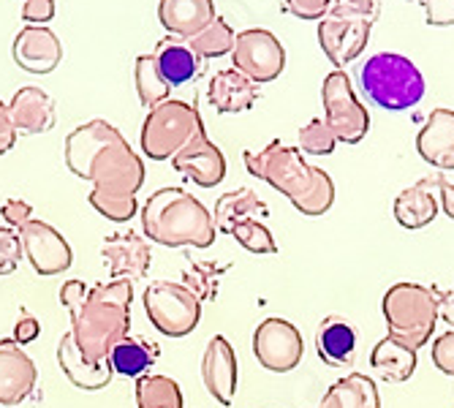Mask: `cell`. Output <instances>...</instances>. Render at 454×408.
Returning a JSON list of instances; mask_svg holds the SVG:
<instances>
[{
  "label": "cell",
  "mask_w": 454,
  "mask_h": 408,
  "mask_svg": "<svg viewBox=\"0 0 454 408\" xmlns=\"http://www.w3.org/2000/svg\"><path fill=\"white\" fill-rule=\"evenodd\" d=\"M356 346H359L356 330L343 316L333 313V316H326L318 324V330H316V351H318V359L324 365H329V367H348V365H354Z\"/></svg>",
  "instance_id": "24"
},
{
  "label": "cell",
  "mask_w": 454,
  "mask_h": 408,
  "mask_svg": "<svg viewBox=\"0 0 454 408\" xmlns=\"http://www.w3.org/2000/svg\"><path fill=\"white\" fill-rule=\"evenodd\" d=\"M231 63L239 74L254 79L256 85H267V82H275L283 74L286 50L275 33L264 27H251V30L237 33Z\"/></svg>",
  "instance_id": "10"
},
{
  "label": "cell",
  "mask_w": 454,
  "mask_h": 408,
  "mask_svg": "<svg viewBox=\"0 0 454 408\" xmlns=\"http://www.w3.org/2000/svg\"><path fill=\"white\" fill-rule=\"evenodd\" d=\"M60 302L71 313V335L93 362H106L112 349L131 333V280H109L85 286L68 280L60 289Z\"/></svg>",
  "instance_id": "2"
},
{
  "label": "cell",
  "mask_w": 454,
  "mask_h": 408,
  "mask_svg": "<svg viewBox=\"0 0 454 408\" xmlns=\"http://www.w3.org/2000/svg\"><path fill=\"white\" fill-rule=\"evenodd\" d=\"M22 20L27 25H47L55 20V0H25Z\"/></svg>",
  "instance_id": "44"
},
{
  "label": "cell",
  "mask_w": 454,
  "mask_h": 408,
  "mask_svg": "<svg viewBox=\"0 0 454 408\" xmlns=\"http://www.w3.org/2000/svg\"><path fill=\"white\" fill-rule=\"evenodd\" d=\"M215 4L213 0H160L158 4V20L169 30V35H177L183 41H191L215 20Z\"/></svg>",
  "instance_id": "23"
},
{
  "label": "cell",
  "mask_w": 454,
  "mask_h": 408,
  "mask_svg": "<svg viewBox=\"0 0 454 408\" xmlns=\"http://www.w3.org/2000/svg\"><path fill=\"white\" fill-rule=\"evenodd\" d=\"M438 316L454 330V292H441V308Z\"/></svg>",
  "instance_id": "48"
},
{
  "label": "cell",
  "mask_w": 454,
  "mask_h": 408,
  "mask_svg": "<svg viewBox=\"0 0 454 408\" xmlns=\"http://www.w3.org/2000/svg\"><path fill=\"white\" fill-rule=\"evenodd\" d=\"M245 169L254 177L280 191L302 216H324L335 204V183L321 167H313L297 147L280 139L270 142L262 153L245 150Z\"/></svg>",
  "instance_id": "3"
},
{
  "label": "cell",
  "mask_w": 454,
  "mask_h": 408,
  "mask_svg": "<svg viewBox=\"0 0 454 408\" xmlns=\"http://www.w3.org/2000/svg\"><path fill=\"white\" fill-rule=\"evenodd\" d=\"M38 371L14 338L0 341V405H20L35 389Z\"/></svg>",
  "instance_id": "18"
},
{
  "label": "cell",
  "mask_w": 454,
  "mask_h": 408,
  "mask_svg": "<svg viewBox=\"0 0 454 408\" xmlns=\"http://www.w3.org/2000/svg\"><path fill=\"white\" fill-rule=\"evenodd\" d=\"M134 85H137V96L142 101V106L150 112L153 106L163 104L169 98V82L160 76V68L155 63V55H139L137 66H134Z\"/></svg>",
  "instance_id": "32"
},
{
  "label": "cell",
  "mask_w": 454,
  "mask_h": 408,
  "mask_svg": "<svg viewBox=\"0 0 454 408\" xmlns=\"http://www.w3.org/2000/svg\"><path fill=\"white\" fill-rule=\"evenodd\" d=\"M335 145H338V139H335L333 129H329L326 120H321V117L310 120L308 126L300 129V147L308 155H333Z\"/></svg>",
  "instance_id": "35"
},
{
  "label": "cell",
  "mask_w": 454,
  "mask_h": 408,
  "mask_svg": "<svg viewBox=\"0 0 454 408\" xmlns=\"http://www.w3.org/2000/svg\"><path fill=\"white\" fill-rule=\"evenodd\" d=\"M0 218L6 221L9 229L22 231L33 221V208H30L25 199H6L4 208H0Z\"/></svg>",
  "instance_id": "42"
},
{
  "label": "cell",
  "mask_w": 454,
  "mask_h": 408,
  "mask_svg": "<svg viewBox=\"0 0 454 408\" xmlns=\"http://www.w3.org/2000/svg\"><path fill=\"white\" fill-rule=\"evenodd\" d=\"M142 229L163 248H210L215 221L204 204L183 188H160L142 204Z\"/></svg>",
  "instance_id": "4"
},
{
  "label": "cell",
  "mask_w": 454,
  "mask_h": 408,
  "mask_svg": "<svg viewBox=\"0 0 454 408\" xmlns=\"http://www.w3.org/2000/svg\"><path fill=\"white\" fill-rule=\"evenodd\" d=\"M433 365L443 376L454 379V330H449L433 341Z\"/></svg>",
  "instance_id": "41"
},
{
  "label": "cell",
  "mask_w": 454,
  "mask_h": 408,
  "mask_svg": "<svg viewBox=\"0 0 454 408\" xmlns=\"http://www.w3.org/2000/svg\"><path fill=\"white\" fill-rule=\"evenodd\" d=\"M370 33H373V22L370 20L326 14L318 22V44L329 63L343 71L351 60H356L364 52Z\"/></svg>",
  "instance_id": "12"
},
{
  "label": "cell",
  "mask_w": 454,
  "mask_h": 408,
  "mask_svg": "<svg viewBox=\"0 0 454 408\" xmlns=\"http://www.w3.org/2000/svg\"><path fill=\"white\" fill-rule=\"evenodd\" d=\"M218 272L213 270V264H196V267H191L188 272H185V283L183 286H188V289L199 297V300H213L218 292V286H215V278Z\"/></svg>",
  "instance_id": "38"
},
{
  "label": "cell",
  "mask_w": 454,
  "mask_h": 408,
  "mask_svg": "<svg viewBox=\"0 0 454 408\" xmlns=\"http://www.w3.org/2000/svg\"><path fill=\"white\" fill-rule=\"evenodd\" d=\"M425 9L427 25L433 27H449L454 25V0H419Z\"/></svg>",
  "instance_id": "43"
},
{
  "label": "cell",
  "mask_w": 454,
  "mask_h": 408,
  "mask_svg": "<svg viewBox=\"0 0 454 408\" xmlns=\"http://www.w3.org/2000/svg\"><path fill=\"white\" fill-rule=\"evenodd\" d=\"M259 213H267L264 201L256 196V191L251 188H237V191H229L223 193L218 201H215V229L223 231V234H231V229L239 224V221H247V218H256Z\"/></svg>",
  "instance_id": "29"
},
{
  "label": "cell",
  "mask_w": 454,
  "mask_h": 408,
  "mask_svg": "<svg viewBox=\"0 0 454 408\" xmlns=\"http://www.w3.org/2000/svg\"><path fill=\"white\" fill-rule=\"evenodd\" d=\"M155 359H158V346L150 341H142V338H131V335L126 341H120L109 354L112 371L126 379L145 376L155 365Z\"/></svg>",
  "instance_id": "30"
},
{
  "label": "cell",
  "mask_w": 454,
  "mask_h": 408,
  "mask_svg": "<svg viewBox=\"0 0 454 408\" xmlns=\"http://www.w3.org/2000/svg\"><path fill=\"white\" fill-rule=\"evenodd\" d=\"M14 63L27 74H52L63 60V44L47 25H25L12 44Z\"/></svg>",
  "instance_id": "15"
},
{
  "label": "cell",
  "mask_w": 454,
  "mask_h": 408,
  "mask_svg": "<svg viewBox=\"0 0 454 408\" xmlns=\"http://www.w3.org/2000/svg\"><path fill=\"white\" fill-rule=\"evenodd\" d=\"M204 131L196 104L167 98L153 106L142 122V153L150 161H172L196 134Z\"/></svg>",
  "instance_id": "7"
},
{
  "label": "cell",
  "mask_w": 454,
  "mask_h": 408,
  "mask_svg": "<svg viewBox=\"0 0 454 408\" xmlns=\"http://www.w3.org/2000/svg\"><path fill=\"white\" fill-rule=\"evenodd\" d=\"M438 193H441V208L454 221V183H449L443 175H438Z\"/></svg>",
  "instance_id": "47"
},
{
  "label": "cell",
  "mask_w": 454,
  "mask_h": 408,
  "mask_svg": "<svg viewBox=\"0 0 454 408\" xmlns=\"http://www.w3.org/2000/svg\"><path fill=\"white\" fill-rule=\"evenodd\" d=\"M101 259L112 280H139L147 275L153 251L150 242L137 231H114L101 245Z\"/></svg>",
  "instance_id": "14"
},
{
  "label": "cell",
  "mask_w": 454,
  "mask_h": 408,
  "mask_svg": "<svg viewBox=\"0 0 454 408\" xmlns=\"http://www.w3.org/2000/svg\"><path fill=\"white\" fill-rule=\"evenodd\" d=\"M359 82L364 96L387 112H405L425 98L422 71L414 60L397 52H379L370 58L359 71Z\"/></svg>",
  "instance_id": "6"
},
{
  "label": "cell",
  "mask_w": 454,
  "mask_h": 408,
  "mask_svg": "<svg viewBox=\"0 0 454 408\" xmlns=\"http://www.w3.org/2000/svg\"><path fill=\"white\" fill-rule=\"evenodd\" d=\"M22 256H25V248H22L20 231L9 229V226H0V278L12 275L20 267Z\"/></svg>",
  "instance_id": "37"
},
{
  "label": "cell",
  "mask_w": 454,
  "mask_h": 408,
  "mask_svg": "<svg viewBox=\"0 0 454 408\" xmlns=\"http://www.w3.org/2000/svg\"><path fill=\"white\" fill-rule=\"evenodd\" d=\"M417 150L435 169H454V109H433L417 137Z\"/></svg>",
  "instance_id": "21"
},
{
  "label": "cell",
  "mask_w": 454,
  "mask_h": 408,
  "mask_svg": "<svg viewBox=\"0 0 454 408\" xmlns=\"http://www.w3.org/2000/svg\"><path fill=\"white\" fill-rule=\"evenodd\" d=\"M234 38H237V33L226 25V20L215 17L213 25H207L199 35H193V38L188 41V47H191L201 60H210V58L231 55V50H234Z\"/></svg>",
  "instance_id": "33"
},
{
  "label": "cell",
  "mask_w": 454,
  "mask_h": 408,
  "mask_svg": "<svg viewBox=\"0 0 454 408\" xmlns=\"http://www.w3.org/2000/svg\"><path fill=\"white\" fill-rule=\"evenodd\" d=\"M172 167L199 188H215L226 177V158L215 142H210L207 131L196 134L175 158Z\"/></svg>",
  "instance_id": "16"
},
{
  "label": "cell",
  "mask_w": 454,
  "mask_h": 408,
  "mask_svg": "<svg viewBox=\"0 0 454 408\" xmlns=\"http://www.w3.org/2000/svg\"><path fill=\"white\" fill-rule=\"evenodd\" d=\"M333 17H356V20H370L376 22L381 14L379 0H333Z\"/></svg>",
  "instance_id": "39"
},
{
  "label": "cell",
  "mask_w": 454,
  "mask_h": 408,
  "mask_svg": "<svg viewBox=\"0 0 454 408\" xmlns=\"http://www.w3.org/2000/svg\"><path fill=\"white\" fill-rule=\"evenodd\" d=\"M231 237L242 245L245 251L251 254H278V245H275V237L270 234V229L256 221V218H247V221H239L234 229H231Z\"/></svg>",
  "instance_id": "34"
},
{
  "label": "cell",
  "mask_w": 454,
  "mask_h": 408,
  "mask_svg": "<svg viewBox=\"0 0 454 408\" xmlns=\"http://www.w3.org/2000/svg\"><path fill=\"white\" fill-rule=\"evenodd\" d=\"M321 101H324V120L333 129L338 142L359 145L370 131V114L362 106V101L354 93L351 76L340 68L324 76L321 85Z\"/></svg>",
  "instance_id": "9"
},
{
  "label": "cell",
  "mask_w": 454,
  "mask_h": 408,
  "mask_svg": "<svg viewBox=\"0 0 454 408\" xmlns=\"http://www.w3.org/2000/svg\"><path fill=\"white\" fill-rule=\"evenodd\" d=\"M137 405L139 408H183L180 384L160 373H145L137 379Z\"/></svg>",
  "instance_id": "31"
},
{
  "label": "cell",
  "mask_w": 454,
  "mask_h": 408,
  "mask_svg": "<svg viewBox=\"0 0 454 408\" xmlns=\"http://www.w3.org/2000/svg\"><path fill=\"white\" fill-rule=\"evenodd\" d=\"M254 357L272 373H292L305 357V341L292 321L272 316L254 330Z\"/></svg>",
  "instance_id": "11"
},
{
  "label": "cell",
  "mask_w": 454,
  "mask_h": 408,
  "mask_svg": "<svg viewBox=\"0 0 454 408\" xmlns=\"http://www.w3.org/2000/svg\"><path fill=\"white\" fill-rule=\"evenodd\" d=\"M207 96L215 112L239 114L259 101V85L254 79H247L245 74H239L237 68H223L210 79Z\"/></svg>",
  "instance_id": "25"
},
{
  "label": "cell",
  "mask_w": 454,
  "mask_h": 408,
  "mask_svg": "<svg viewBox=\"0 0 454 408\" xmlns=\"http://www.w3.org/2000/svg\"><path fill=\"white\" fill-rule=\"evenodd\" d=\"M58 365L60 371L66 373V379L79 387V389H88V392H98L104 389L114 371H112V362H93L90 357H85V351H82L74 341V335H63L60 343H58Z\"/></svg>",
  "instance_id": "20"
},
{
  "label": "cell",
  "mask_w": 454,
  "mask_h": 408,
  "mask_svg": "<svg viewBox=\"0 0 454 408\" xmlns=\"http://www.w3.org/2000/svg\"><path fill=\"white\" fill-rule=\"evenodd\" d=\"M17 142V129L9 114V104L0 101V155H6Z\"/></svg>",
  "instance_id": "45"
},
{
  "label": "cell",
  "mask_w": 454,
  "mask_h": 408,
  "mask_svg": "<svg viewBox=\"0 0 454 408\" xmlns=\"http://www.w3.org/2000/svg\"><path fill=\"white\" fill-rule=\"evenodd\" d=\"M41 335V324H38V318L35 316H22L17 324H14V343H20V346H27V343H33L35 338Z\"/></svg>",
  "instance_id": "46"
},
{
  "label": "cell",
  "mask_w": 454,
  "mask_h": 408,
  "mask_svg": "<svg viewBox=\"0 0 454 408\" xmlns=\"http://www.w3.org/2000/svg\"><path fill=\"white\" fill-rule=\"evenodd\" d=\"M201 381L210 397L221 405H231L237 395V354L223 335L210 338L201 357Z\"/></svg>",
  "instance_id": "17"
},
{
  "label": "cell",
  "mask_w": 454,
  "mask_h": 408,
  "mask_svg": "<svg viewBox=\"0 0 454 408\" xmlns=\"http://www.w3.org/2000/svg\"><path fill=\"white\" fill-rule=\"evenodd\" d=\"M9 114L17 134L35 137L55 129V101L47 90L35 85L20 88L9 101Z\"/></svg>",
  "instance_id": "19"
},
{
  "label": "cell",
  "mask_w": 454,
  "mask_h": 408,
  "mask_svg": "<svg viewBox=\"0 0 454 408\" xmlns=\"http://www.w3.org/2000/svg\"><path fill=\"white\" fill-rule=\"evenodd\" d=\"M441 292L427 289L419 283H395L384 294L381 313L387 321L389 338L419 351L430 343L438 324Z\"/></svg>",
  "instance_id": "5"
},
{
  "label": "cell",
  "mask_w": 454,
  "mask_h": 408,
  "mask_svg": "<svg viewBox=\"0 0 454 408\" xmlns=\"http://www.w3.org/2000/svg\"><path fill=\"white\" fill-rule=\"evenodd\" d=\"M318 408H381V395L373 379L348 373L324 392Z\"/></svg>",
  "instance_id": "28"
},
{
  "label": "cell",
  "mask_w": 454,
  "mask_h": 408,
  "mask_svg": "<svg viewBox=\"0 0 454 408\" xmlns=\"http://www.w3.org/2000/svg\"><path fill=\"white\" fill-rule=\"evenodd\" d=\"M88 201L93 204V210H98L104 218H109L114 224H129L139 213L137 196L134 199H98V196H88Z\"/></svg>",
  "instance_id": "36"
},
{
  "label": "cell",
  "mask_w": 454,
  "mask_h": 408,
  "mask_svg": "<svg viewBox=\"0 0 454 408\" xmlns=\"http://www.w3.org/2000/svg\"><path fill=\"white\" fill-rule=\"evenodd\" d=\"M283 9L288 14H294L297 20L321 22L329 14V9H333V0H286Z\"/></svg>",
  "instance_id": "40"
},
{
  "label": "cell",
  "mask_w": 454,
  "mask_h": 408,
  "mask_svg": "<svg viewBox=\"0 0 454 408\" xmlns=\"http://www.w3.org/2000/svg\"><path fill=\"white\" fill-rule=\"evenodd\" d=\"M20 239H22L27 262L33 264V270L38 275H44V278L66 272L71 267V262H74L68 239L55 226H50L47 221H35L33 218L20 231Z\"/></svg>",
  "instance_id": "13"
},
{
  "label": "cell",
  "mask_w": 454,
  "mask_h": 408,
  "mask_svg": "<svg viewBox=\"0 0 454 408\" xmlns=\"http://www.w3.org/2000/svg\"><path fill=\"white\" fill-rule=\"evenodd\" d=\"M155 63L160 68V76L169 82V88L188 85L191 79L201 74V58L188 47V41L177 35H167L155 47Z\"/></svg>",
  "instance_id": "26"
},
{
  "label": "cell",
  "mask_w": 454,
  "mask_h": 408,
  "mask_svg": "<svg viewBox=\"0 0 454 408\" xmlns=\"http://www.w3.org/2000/svg\"><path fill=\"white\" fill-rule=\"evenodd\" d=\"M66 167L93 183L90 196L134 199L145 185V163L112 122L90 120L68 134L63 147Z\"/></svg>",
  "instance_id": "1"
},
{
  "label": "cell",
  "mask_w": 454,
  "mask_h": 408,
  "mask_svg": "<svg viewBox=\"0 0 454 408\" xmlns=\"http://www.w3.org/2000/svg\"><path fill=\"white\" fill-rule=\"evenodd\" d=\"M370 367L387 384H403L417 373V351L395 338H384L370 354Z\"/></svg>",
  "instance_id": "27"
},
{
  "label": "cell",
  "mask_w": 454,
  "mask_h": 408,
  "mask_svg": "<svg viewBox=\"0 0 454 408\" xmlns=\"http://www.w3.org/2000/svg\"><path fill=\"white\" fill-rule=\"evenodd\" d=\"M435 191H438V175L422 177L419 183L400 191L395 199L397 224L408 231L430 226L438 216V208H441V199L435 196Z\"/></svg>",
  "instance_id": "22"
},
{
  "label": "cell",
  "mask_w": 454,
  "mask_h": 408,
  "mask_svg": "<svg viewBox=\"0 0 454 408\" xmlns=\"http://www.w3.org/2000/svg\"><path fill=\"white\" fill-rule=\"evenodd\" d=\"M142 302L150 324L167 338H185L201 321V300L183 283L153 280L142 294Z\"/></svg>",
  "instance_id": "8"
}]
</instances>
